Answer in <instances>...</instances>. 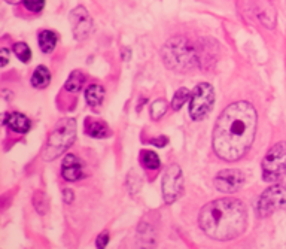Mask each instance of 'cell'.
<instances>
[{"mask_svg": "<svg viewBox=\"0 0 286 249\" xmlns=\"http://www.w3.org/2000/svg\"><path fill=\"white\" fill-rule=\"evenodd\" d=\"M256 111L248 101L230 105L213 129L212 145L221 160L237 161L251 150L256 133Z\"/></svg>", "mask_w": 286, "mask_h": 249, "instance_id": "cell-1", "label": "cell"}, {"mask_svg": "<svg viewBox=\"0 0 286 249\" xmlns=\"http://www.w3.org/2000/svg\"><path fill=\"white\" fill-rule=\"evenodd\" d=\"M199 222L209 237L215 240H233L245 232L248 214L240 200L219 199L203 208Z\"/></svg>", "mask_w": 286, "mask_h": 249, "instance_id": "cell-2", "label": "cell"}, {"mask_svg": "<svg viewBox=\"0 0 286 249\" xmlns=\"http://www.w3.org/2000/svg\"><path fill=\"white\" fill-rule=\"evenodd\" d=\"M75 137H76L75 119H63L61 122H58L54 132L51 133L48 143L43 150V158L45 160L57 158L75 142Z\"/></svg>", "mask_w": 286, "mask_h": 249, "instance_id": "cell-3", "label": "cell"}, {"mask_svg": "<svg viewBox=\"0 0 286 249\" xmlns=\"http://www.w3.org/2000/svg\"><path fill=\"white\" fill-rule=\"evenodd\" d=\"M164 61L171 69H188L197 61L195 52L188 45L185 39H173L163 50Z\"/></svg>", "mask_w": 286, "mask_h": 249, "instance_id": "cell-4", "label": "cell"}, {"mask_svg": "<svg viewBox=\"0 0 286 249\" xmlns=\"http://www.w3.org/2000/svg\"><path fill=\"white\" fill-rule=\"evenodd\" d=\"M286 175V142H279L271 147L262 160L264 181H277Z\"/></svg>", "mask_w": 286, "mask_h": 249, "instance_id": "cell-5", "label": "cell"}, {"mask_svg": "<svg viewBox=\"0 0 286 249\" xmlns=\"http://www.w3.org/2000/svg\"><path fill=\"white\" fill-rule=\"evenodd\" d=\"M215 103V90L210 84H199L191 93L189 115L192 119L200 121L207 115Z\"/></svg>", "mask_w": 286, "mask_h": 249, "instance_id": "cell-6", "label": "cell"}, {"mask_svg": "<svg viewBox=\"0 0 286 249\" xmlns=\"http://www.w3.org/2000/svg\"><path fill=\"white\" fill-rule=\"evenodd\" d=\"M283 208H286V183H277L267 188L256 204L259 216H269Z\"/></svg>", "mask_w": 286, "mask_h": 249, "instance_id": "cell-7", "label": "cell"}, {"mask_svg": "<svg viewBox=\"0 0 286 249\" xmlns=\"http://www.w3.org/2000/svg\"><path fill=\"white\" fill-rule=\"evenodd\" d=\"M184 188V176L182 170L178 164H173L166 170L163 179V196L166 203H173L179 199Z\"/></svg>", "mask_w": 286, "mask_h": 249, "instance_id": "cell-8", "label": "cell"}, {"mask_svg": "<svg viewBox=\"0 0 286 249\" xmlns=\"http://www.w3.org/2000/svg\"><path fill=\"white\" fill-rule=\"evenodd\" d=\"M245 175L243 172L237 170V169H228V170H222L219 172L215 178V186L221 193L225 194H233L238 191L243 183H245Z\"/></svg>", "mask_w": 286, "mask_h": 249, "instance_id": "cell-9", "label": "cell"}, {"mask_svg": "<svg viewBox=\"0 0 286 249\" xmlns=\"http://www.w3.org/2000/svg\"><path fill=\"white\" fill-rule=\"evenodd\" d=\"M70 21H72V30L76 36V39H85L93 32V19L82 6H78L72 11Z\"/></svg>", "mask_w": 286, "mask_h": 249, "instance_id": "cell-10", "label": "cell"}, {"mask_svg": "<svg viewBox=\"0 0 286 249\" xmlns=\"http://www.w3.org/2000/svg\"><path fill=\"white\" fill-rule=\"evenodd\" d=\"M61 175L69 182L79 181L84 176L81 160L76 155H73V154L66 155V158L63 160V164H61Z\"/></svg>", "mask_w": 286, "mask_h": 249, "instance_id": "cell-11", "label": "cell"}, {"mask_svg": "<svg viewBox=\"0 0 286 249\" xmlns=\"http://www.w3.org/2000/svg\"><path fill=\"white\" fill-rule=\"evenodd\" d=\"M5 124L12 132H17V133H27L30 130V127H32L30 119L26 115L19 114V112H14V114H9V115L5 116Z\"/></svg>", "mask_w": 286, "mask_h": 249, "instance_id": "cell-12", "label": "cell"}, {"mask_svg": "<svg viewBox=\"0 0 286 249\" xmlns=\"http://www.w3.org/2000/svg\"><path fill=\"white\" fill-rule=\"evenodd\" d=\"M85 130L91 137H97V139H104L111 134V130L106 122H103L100 119H93V118H86Z\"/></svg>", "mask_w": 286, "mask_h": 249, "instance_id": "cell-13", "label": "cell"}, {"mask_svg": "<svg viewBox=\"0 0 286 249\" xmlns=\"http://www.w3.org/2000/svg\"><path fill=\"white\" fill-rule=\"evenodd\" d=\"M104 99V88L101 85H90L85 91V100L90 106H99Z\"/></svg>", "mask_w": 286, "mask_h": 249, "instance_id": "cell-14", "label": "cell"}, {"mask_svg": "<svg viewBox=\"0 0 286 249\" xmlns=\"http://www.w3.org/2000/svg\"><path fill=\"white\" fill-rule=\"evenodd\" d=\"M51 73L45 66H39L32 75V85L34 88H45L50 85Z\"/></svg>", "mask_w": 286, "mask_h": 249, "instance_id": "cell-15", "label": "cell"}, {"mask_svg": "<svg viewBox=\"0 0 286 249\" xmlns=\"http://www.w3.org/2000/svg\"><path fill=\"white\" fill-rule=\"evenodd\" d=\"M57 45V34L51 30H43L39 34V47L45 54H50Z\"/></svg>", "mask_w": 286, "mask_h": 249, "instance_id": "cell-16", "label": "cell"}, {"mask_svg": "<svg viewBox=\"0 0 286 249\" xmlns=\"http://www.w3.org/2000/svg\"><path fill=\"white\" fill-rule=\"evenodd\" d=\"M85 82V76L79 72V70H75L72 72V75L69 76V79L66 81V90L70 91V93H76L82 88V85Z\"/></svg>", "mask_w": 286, "mask_h": 249, "instance_id": "cell-17", "label": "cell"}, {"mask_svg": "<svg viewBox=\"0 0 286 249\" xmlns=\"http://www.w3.org/2000/svg\"><path fill=\"white\" fill-rule=\"evenodd\" d=\"M188 99H191L189 90H188V88H179V90L176 91L173 100H171V108H173L174 111H179Z\"/></svg>", "mask_w": 286, "mask_h": 249, "instance_id": "cell-18", "label": "cell"}, {"mask_svg": "<svg viewBox=\"0 0 286 249\" xmlns=\"http://www.w3.org/2000/svg\"><path fill=\"white\" fill-rule=\"evenodd\" d=\"M142 161H143L145 167H148L149 170H157L161 164L158 155L153 151H143L142 152Z\"/></svg>", "mask_w": 286, "mask_h": 249, "instance_id": "cell-19", "label": "cell"}, {"mask_svg": "<svg viewBox=\"0 0 286 249\" xmlns=\"http://www.w3.org/2000/svg\"><path fill=\"white\" fill-rule=\"evenodd\" d=\"M14 52H15V55H17L23 63H29L30 58H32V51L29 48V45L24 44V42H18V44H15V45H14Z\"/></svg>", "mask_w": 286, "mask_h": 249, "instance_id": "cell-20", "label": "cell"}, {"mask_svg": "<svg viewBox=\"0 0 286 249\" xmlns=\"http://www.w3.org/2000/svg\"><path fill=\"white\" fill-rule=\"evenodd\" d=\"M166 112H167V101H166V100L160 99L155 100V101L152 103L151 116L153 119H160Z\"/></svg>", "mask_w": 286, "mask_h": 249, "instance_id": "cell-21", "label": "cell"}, {"mask_svg": "<svg viewBox=\"0 0 286 249\" xmlns=\"http://www.w3.org/2000/svg\"><path fill=\"white\" fill-rule=\"evenodd\" d=\"M24 6L32 12H40L45 6V0H24Z\"/></svg>", "mask_w": 286, "mask_h": 249, "instance_id": "cell-22", "label": "cell"}, {"mask_svg": "<svg viewBox=\"0 0 286 249\" xmlns=\"http://www.w3.org/2000/svg\"><path fill=\"white\" fill-rule=\"evenodd\" d=\"M107 242H109V234L107 233H101L100 236H99V239H97V246L99 248H104L107 245Z\"/></svg>", "mask_w": 286, "mask_h": 249, "instance_id": "cell-23", "label": "cell"}, {"mask_svg": "<svg viewBox=\"0 0 286 249\" xmlns=\"http://www.w3.org/2000/svg\"><path fill=\"white\" fill-rule=\"evenodd\" d=\"M2 63H0V66L5 67L8 65V60H9V55H8V50L6 48H2Z\"/></svg>", "mask_w": 286, "mask_h": 249, "instance_id": "cell-24", "label": "cell"}, {"mask_svg": "<svg viewBox=\"0 0 286 249\" xmlns=\"http://www.w3.org/2000/svg\"><path fill=\"white\" fill-rule=\"evenodd\" d=\"M167 142H168V139L167 137H164V136H163V137H160V139H153V140H152V143H153V145H157V147H164Z\"/></svg>", "mask_w": 286, "mask_h": 249, "instance_id": "cell-25", "label": "cell"}, {"mask_svg": "<svg viewBox=\"0 0 286 249\" xmlns=\"http://www.w3.org/2000/svg\"><path fill=\"white\" fill-rule=\"evenodd\" d=\"M72 200H73V193H72V190H64V201H66V203H72Z\"/></svg>", "mask_w": 286, "mask_h": 249, "instance_id": "cell-26", "label": "cell"}, {"mask_svg": "<svg viewBox=\"0 0 286 249\" xmlns=\"http://www.w3.org/2000/svg\"><path fill=\"white\" fill-rule=\"evenodd\" d=\"M8 3H18V2H21V0H6Z\"/></svg>", "mask_w": 286, "mask_h": 249, "instance_id": "cell-27", "label": "cell"}]
</instances>
